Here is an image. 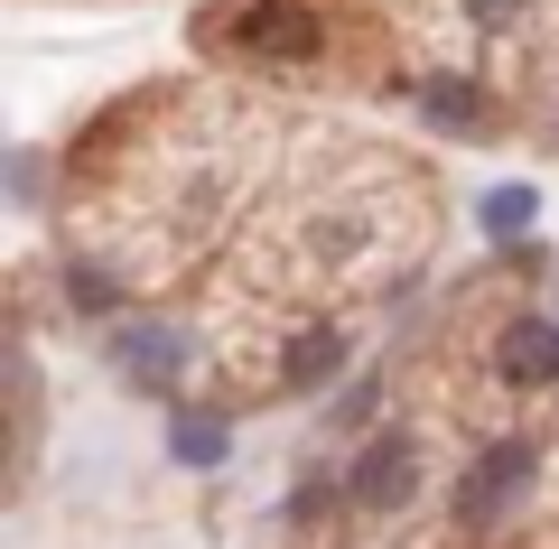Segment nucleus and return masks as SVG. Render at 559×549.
Here are the masks:
<instances>
[{"label":"nucleus","mask_w":559,"mask_h":549,"mask_svg":"<svg viewBox=\"0 0 559 549\" xmlns=\"http://www.w3.org/2000/svg\"><path fill=\"white\" fill-rule=\"evenodd\" d=\"M66 298H75V308H112V279H94V271H66Z\"/></svg>","instance_id":"nucleus-10"},{"label":"nucleus","mask_w":559,"mask_h":549,"mask_svg":"<svg viewBox=\"0 0 559 549\" xmlns=\"http://www.w3.org/2000/svg\"><path fill=\"white\" fill-rule=\"evenodd\" d=\"M532 485V447H522V438H503V447H485L476 466H466V493H457V522H495L503 503H513V493Z\"/></svg>","instance_id":"nucleus-1"},{"label":"nucleus","mask_w":559,"mask_h":549,"mask_svg":"<svg viewBox=\"0 0 559 549\" xmlns=\"http://www.w3.org/2000/svg\"><path fill=\"white\" fill-rule=\"evenodd\" d=\"M419 103H429V121H448V131H485V94H476L466 75H439Z\"/></svg>","instance_id":"nucleus-8"},{"label":"nucleus","mask_w":559,"mask_h":549,"mask_svg":"<svg viewBox=\"0 0 559 549\" xmlns=\"http://www.w3.org/2000/svg\"><path fill=\"white\" fill-rule=\"evenodd\" d=\"M121 373H131V382H150V392H168V382H178L187 373V354H178V335H159V326H131V335H121Z\"/></svg>","instance_id":"nucleus-5"},{"label":"nucleus","mask_w":559,"mask_h":549,"mask_svg":"<svg viewBox=\"0 0 559 549\" xmlns=\"http://www.w3.org/2000/svg\"><path fill=\"white\" fill-rule=\"evenodd\" d=\"M355 503H364V512L411 503V438H373V447H364V466H355Z\"/></svg>","instance_id":"nucleus-3"},{"label":"nucleus","mask_w":559,"mask_h":549,"mask_svg":"<svg viewBox=\"0 0 559 549\" xmlns=\"http://www.w3.org/2000/svg\"><path fill=\"white\" fill-rule=\"evenodd\" d=\"M234 38H242V47H261V57H289V47L318 38V20H308L299 0H261V10H242V20H234Z\"/></svg>","instance_id":"nucleus-4"},{"label":"nucleus","mask_w":559,"mask_h":549,"mask_svg":"<svg viewBox=\"0 0 559 549\" xmlns=\"http://www.w3.org/2000/svg\"><path fill=\"white\" fill-rule=\"evenodd\" d=\"M336 363H345V335H299V345H289V382H299V392H318Z\"/></svg>","instance_id":"nucleus-9"},{"label":"nucleus","mask_w":559,"mask_h":549,"mask_svg":"<svg viewBox=\"0 0 559 549\" xmlns=\"http://www.w3.org/2000/svg\"><path fill=\"white\" fill-rule=\"evenodd\" d=\"M476 224L495 242H513V234H532L540 224V187H485V205H476Z\"/></svg>","instance_id":"nucleus-6"},{"label":"nucleus","mask_w":559,"mask_h":549,"mask_svg":"<svg viewBox=\"0 0 559 549\" xmlns=\"http://www.w3.org/2000/svg\"><path fill=\"white\" fill-rule=\"evenodd\" d=\"M168 456H178V466H224V456H234V429L205 419V410H187L178 429H168Z\"/></svg>","instance_id":"nucleus-7"},{"label":"nucleus","mask_w":559,"mask_h":549,"mask_svg":"<svg viewBox=\"0 0 559 549\" xmlns=\"http://www.w3.org/2000/svg\"><path fill=\"white\" fill-rule=\"evenodd\" d=\"M495 363H503V382H522V392L559 382V326H550V317H522V326H503Z\"/></svg>","instance_id":"nucleus-2"},{"label":"nucleus","mask_w":559,"mask_h":549,"mask_svg":"<svg viewBox=\"0 0 559 549\" xmlns=\"http://www.w3.org/2000/svg\"><path fill=\"white\" fill-rule=\"evenodd\" d=\"M466 10H476L485 28H503V20H513V0H466Z\"/></svg>","instance_id":"nucleus-11"}]
</instances>
